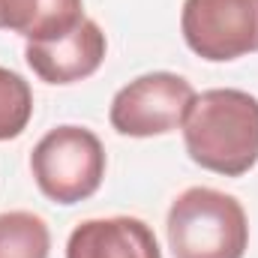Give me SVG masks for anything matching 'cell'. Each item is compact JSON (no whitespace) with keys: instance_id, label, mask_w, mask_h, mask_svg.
I'll return each mask as SVG.
<instances>
[{"instance_id":"obj_1","label":"cell","mask_w":258,"mask_h":258,"mask_svg":"<svg viewBox=\"0 0 258 258\" xmlns=\"http://www.w3.org/2000/svg\"><path fill=\"white\" fill-rule=\"evenodd\" d=\"M183 144L195 165L240 177L258 162V99L246 90L213 87L195 96L183 120Z\"/></svg>"},{"instance_id":"obj_2","label":"cell","mask_w":258,"mask_h":258,"mask_svg":"<svg viewBox=\"0 0 258 258\" xmlns=\"http://www.w3.org/2000/svg\"><path fill=\"white\" fill-rule=\"evenodd\" d=\"M165 228L174 258H243L249 246L243 204L210 186H192L177 195Z\"/></svg>"},{"instance_id":"obj_3","label":"cell","mask_w":258,"mask_h":258,"mask_svg":"<svg viewBox=\"0 0 258 258\" xmlns=\"http://www.w3.org/2000/svg\"><path fill=\"white\" fill-rule=\"evenodd\" d=\"M30 171L39 192L54 204H78L96 192L105 177V147L84 126L45 132L30 153Z\"/></svg>"},{"instance_id":"obj_4","label":"cell","mask_w":258,"mask_h":258,"mask_svg":"<svg viewBox=\"0 0 258 258\" xmlns=\"http://www.w3.org/2000/svg\"><path fill=\"white\" fill-rule=\"evenodd\" d=\"M195 87L177 72H147L120 87L111 99L108 120L120 135L153 138L183 126L195 102Z\"/></svg>"},{"instance_id":"obj_5","label":"cell","mask_w":258,"mask_h":258,"mask_svg":"<svg viewBox=\"0 0 258 258\" xmlns=\"http://www.w3.org/2000/svg\"><path fill=\"white\" fill-rule=\"evenodd\" d=\"M180 33L189 51L228 63L258 51V0H183Z\"/></svg>"},{"instance_id":"obj_6","label":"cell","mask_w":258,"mask_h":258,"mask_svg":"<svg viewBox=\"0 0 258 258\" xmlns=\"http://www.w3.org/2000/svg\"><path fill=\"white\" fill-rule=\"evenodd\" d=\"M108 42L93 18H81L69 33L48 42H27V66L45 84H75L90 78L105 60Z\"/></svg>"},{"instance_id":"obj_7","label":"cell","mask_w":258,"mask_h":258,"mask_svg":"<svg viewBox=\"0 0 258 258\" xmlns=\"http://www.w3.org/2000/svg\"><path fill=\"white\" fill-rule=\"evenodd\" d=\"M66 258H162L153 228L135 216L81 222L66 243Z\"/></svg>"},{"instance_id":"obj_8","label":"cell","mask_w":258,"mask_h":258,"mask_svg":"<svg viewBox=\"0 0 258 258\" xmlns=\"http://www.w3.org/2000/svg\"><path fill=\"white\" fill-rule=\"evenodd\" d=\"M84 15V0H0V30L27 42H48L69 33Z\"/></svg>"},{"instance_id":"obj_9","label":"cell","mask_w":258,"mask_h":258,"mask_svg":"<svg viewBox=\"0 0 258 258\" xmlns=\"http://www.w3.org/2000/svg\"><path fill=\"white\" fill-rule=\"evenodd\" d=\"M51 231L30 210L0 213V258H48Z\"/></svg>"},{"instance_id":"obj_10","label":"cell","mask_w":258,"mask_h":258,"mask_svg":"<svg viewBox=\"0 0 258 258\" xmlns=\"http://www.w3.org/2000/svg\"><path fill=\"white\" fill-rule=\"evenodd\" d=\"M33 117V90L30 84L0 66V141H9V138H18L27 123Z\"/></svg>"}]
</instances>
